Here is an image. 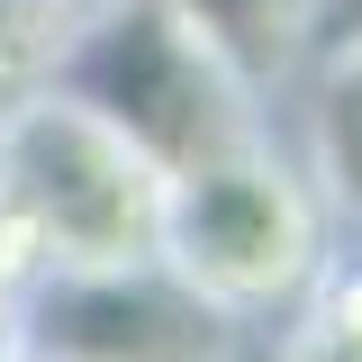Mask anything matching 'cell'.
<instances>
[{
    "label": "cell",
    "mask_w": 362,
    "mask_h": 362,
    "mask_svg": "<svg viewBox=\"0 0 362 362\" xmlns=\"http://www.w3.org/2000/svg\"><path fill=\"white\" fill-rule=\"evenodd\" d=\"M37 90L90 109L163 190L272 145L263 90L245 82L173 0H90L82 18H64V37L45 45Z\"/></svg>",
    "instance_id": "1"
},
{
    "label": "cell",
    "mask_w": 362,
    "mask_h": 362,
    "mask_svg": "<svg viewBox=\"0 0 362 362\" xmlns=\"http://www.w3.org/2000/svg\"><path fill=\"white\" fill-rule=\"evenodd\" d=\"M0 235L45 281L163 272V181L90 109L28 90L0 109Z\"/></svg>",
    "instance_id": "2"
},
{
    "label": "cell",
    "mask_w": 362,
    "mask_h": 362,
    "mask_svg": "<svg viewBox=\"0 0 362 362\" xmlns=\"http://www.w3.org/2000/svg\"><path fill=\"white\" fill-rule=\"evenodd\" d=\"M317 263H326V199L299 181L281 136L163 190V281L226 326L290 308L317 281Z\"/></svg>",
    "instance_id": "3"
},
{
    "label": "cell",
    "mask_w": 362,
    "mask_h": 362,
    "mask_svg": "<svg viewBox=\"0 0 362 362\" xmlns=\"http://www.w3.org/2000/svg\"><path fill=\"white\" fill-rule=\"evenodd\" d=\"M173 9L272 100V82H290V73L317 54L326 9H335V0H173Z\"/></svg>",
    "instance_id": "4"
},
{
    "label": "cell",
    "mask_w": 362,
    "mask_h": 362,
    "mask_svg": "<svg viewBox=\"0 0 362 362\" xmlns=\"http://www.w3.org/2000/svg\"><path fill=\"white\" fill-rule=\"evenodd\" d=\"M308 145H317V181H326V199L362 226V37H335L326 54H317Z\"/></svg>",
    "instance_id": "5"
},
{
    "label": "cell",
    "mask_w": 362,
    "mask_h": 362,
    "mask_svg": "<svg viewBox=\"0 0 362 362\" xmlns=\"http://www.w3.org/2000/svg\"><path fill=\"white\" fill-rule=\"evenodd\" d=\"M272 362H362V254L317 263V281L290 299V326H281Z\"/></svg>",
    "instance_id": "6"
},
{
    "label": "cell",
    "mask_w": 362,
    "mask_h": 362,
    "mask_svg": "<svg viewBox=\"0 0 362 362\" xmlns=\"http://www.w3.org/2000/svg\"><path fill=\"white\" fill-rule=\"evenodd\" d=\"M28 290H37V272L18 263V245L0 235V344L18 335V308H28Z\"/></svg>",
    "instance_id": "7"
},
{
    "label": "cell",
    "mask_w": 362,
    "mask_h": 362,
    "mask_svg": "<svg viewBox=\"0 0 362 362\" xmlns=\"http://www.w3.org/2000/svg\"><path fill=\"white\" fill-rule=\"evenodd\" d=\"M0 362H54V354H37V344H18V335H9V344H0Z\"/></svg>",
    "instance_id": "8"
}]
</instances>
